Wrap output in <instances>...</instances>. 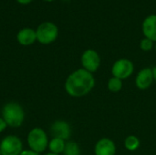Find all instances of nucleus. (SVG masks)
<instances>
[{"mask_svg": "<svg viewBox=\"0 0 156 155\" xmlns=\"http://www.w3.org/2000/svg\"><path fill=\"white\" fill-rule=\"evenodd\" d=\"M95 82L93 74L81 68L69 75L64 87L69 96L81 98L88 95L94 89Z\"/></svg>", "mask_w": 156, "mask_h": 155, "instance_id": "nucleus-1", "label": "nucleus"}, {"mask_svg": "<svg viewBox=\"0 0 156 155\" xmlns=\"http://www.w3.org/2000/svg\"><path fill=\"white\" fill-rule=\"evenodd\" d=\"M2 118L11 128H18L25 119V112L21 105L16 102H8L2 109Z\"/></svg>", "mask_w": 156, "mask_h": 155, "instance_id": "nucleus-2", "label": "nucleus"}, {"mask_svg": "<svg viewBox=\"0 0 156 155\" xmlns=\"http://www.w3.org/2000/svg\"><path fill=\"white\" fill-rule=\"evenodd\" d=\"M48 143V135L41 128H34L28 132L27 143L31 151L41 153L47 149Z\"/></svg>", "mask_w": 156, "mask_h": 155, "instance_id": "nucleus-3", "label": "nucleus"}, {"mask_svg": "<svg viewBox=\"0 0 156 155\" xmlns=\"http://www.w3.org/2000/svg\"><path fill=\"white\" fill-rule=\"evenodd\" d=\"M37 40L43 44L48 45L54 42L58 35V26L52 22H44L40 24L36 31Z\"/></svg>", "mask_w": 156, "mask_h": 155, "instance_id": "nucleus-4", "label": "nucleus"}, {"mask_svg": "<svg viewBox=\"0 0 156 155\" xmlns=\"http://www.w3.org/2000/svg\"><path fill=\"white\" fill-rule=\"evenodd\" d=\"M134 72V64L128 58L117 59L112 68V74L122 80L130 78Z\"/></svg>", "mask_w": 156, "mask_h": 155, "instance_id": "nucleus-5", "label": "nucleus"}, {"mask_svg": "<svg viewBox=\"0 0 156 155\" xmlns=\"http://www.w3.org/2000/svg\"><path fill=\"white\" fill-rule=\"evenodd\" d=\"M0 152L2 155H20L23 152L21 140L15 135L5 137L0 143Z\"/></svg>", "mask_w": 156, "mask_h": 155, "instance_id": "nucleus-6", "label": "nucleus"}, {"mask_svg": "<svg viewBox=\"0 0 156 155\" xmlns=\"http://www.w3.org/2000/svg\"><path fill=\"white\" fill-rule=\"evenodd\" d=\"M80 61L82 69L90 73L96 72L101 66V57L99 53L91 48L87 49L82 53Z\"/></svg>", "mask_w": 156, "mask_h": 155, "instance_id": "nucleus-7", "label": "nucleus"}, {"mask_svg": "<svg viewBox=\"0 0 156 155\" xmlns=\"http://www.w3.org/2000/svg\"><path fill=\"white\" fill-rule=\"evenodd\" d=\"M50 132L53 138L68 141L71 136V128L67 122L58 120L52 123L50 127Z\"/></svg>", "mask_w": 156, "mask_h": 155, "instance_id": "nucleus-8", "label": "nucleus"}, {"mask_svg": "<svg viewBox=\"0 0 156 155\" xmlns=\"http://www.w3.org/2000/svg\"><path fill=\"white\" fill-rule=\"evenodd\" d=\"M154 82L153 69L151 68H144L141 69L135 78V85L141 90H148L152 84Z\"/></svg>", "mask_w": 156, "mask_h": 155, "instance_id": "nucleus-9", "label": "nucleus"}, {"mask_svg": "<svg viewBox=\"0 0 156 155\" xmlns=\"http://www.w3.org/2000/svg\"><path fill=\"white\" fill-rule=\"evenodd\" d=\"M95 155H115L116 145L115 143L110 138L100 139L94 146Z\"/></svg>", "mask_w": 156, "mask_h": 155, "instance_id": "nucleus-10", "label": "nucleus"}, {"mask_svg": "<svg viewBox=\"0 0 156 155\" xmlns=\"http://www.w3.org/2000/svg\"><path fill=\"white\" fill-rule=\"evenodd\" d=\"M142 30L144 37L156 42V15H150L144 20Z\"/></svg>", "mask_w": 156, "mask_h": 155, "instance_id": "nucleus-11", "label": "nucleus"}, {"mask_svg": "<svg viewBox=\"0 0 156 155\" xmlns=\"http://www.w3.org/2000/svg\"><path fill=\"white\" fill-rule=\"evenodd\" d=\"M17 41L19 44L23 46H29L32 45L37 40V34L36 31L32 28H23L21 29L16 36Z\"/></svg>", "mask_w": 156, "mask_h": 155, "instance_id": "nucleus-12", "label": "nucleus"}, {"mask_svg": "<svg viewBox=\"0 0 156 155\" xmlns=\"http://www.w3.org/2000/svg\"><path fill=\"white\" fill-rule=\"evenodd\" d=\"M66 145V141L58 139V138H52V140L48 143V149L50 153L60 154L63 153Z\"/></svg>", "mask_w": 156, "mask_h": 155, "instance_id": "nucleus-13", "label": "nucleus"}, {"mask_svg": "<svg viewBox=\"0 0 156 155\" xmlns=\"http://www.w3.org/2000/svg\"><path fill=\"white\" fill-rule=\"evenodd\" d=\"M141 145L140 139L135 135H129L124 140V147L130 152H134L139 149Z\"/></svg>", "mask_w": 156, "mask_h": 155, "instance_id": "nucleus-14", "label": "nucleus"}, {"mask_svg": "<svg viewBox=\"0 0 156 155\" xmlns=\"http://www.w3.org/2000/svg\"><path fill=\"white\" fill-rule=\"evenodd\" d=\"M80 145L73 142V141H68L66 142L65 149L63 152L64 155H80Z\"/></svg>", "mask_w": 156, "mask_h": 155, "instance_id": "nucleus-15", "label": "nucleus"}, {"mask_svg": "<svg viewBox=\"0 0 156 155\" xmlns=\"http://www.w3.org/2000/svg\"><path fill=\"white\" fill-rule=\"evenodd\" d=\"M107 87H108V90L111 92H114V93L115 92H119L122 89V80L112 76L108 80Z\"/></svg>", "mask_w": 156, "mask_h": 155, "instance_id": "nucleus-16", "label": "nucleus"}, {"mask_svg": "<svg viewBox=\"0 0 156 155\" xmlns=\"http://www.w3.org/2000/svg\"><path fill=\"white\" fill-rule=\"evenodd\" d=\"M154 47V42L149 38H143L140 42V48L143 50V51H145V52H148V51H151Z\"/></svg>", "mask_w": 156, "mask_h": 155, "instance_id": "nucleus-17", "label": "nucleus"}, {"mask_svg": "<svg viewBox=\"0 0 156 155\" xmlns=\"http://www.w3.org/2000/svg\"><path fill=\"white\" fill-rule=\"evenodd\" d=\"M7 127V124H6V122L4 121V119L3 118H0V133L2 132H4L5 130V128Z\"/></svg>", "mask_w": 156, "mask_h": 155, "instance_id": "nucleus-18", "label": "nucleus"}, {"mask_svg": "<svg viewBox=\"0 0 156 155\" xmlns=\"http://www.w3.org/2000/svg\"><path fill=\"white\" fill-rule=\"evenodd\" d=\"M20 155H40V153H37L33 152L31 150H25L20 153Z\"/></svg>", "mask_w": 156, "mask_h": 155, "instance_id": "nucleus-19", "label": "nucleus"}, {"mask_svg": "<svg viewBox=\"0 0 156 155\" xmlns=\"http://www.w3.org/2000/svg\"><path fill=\"white\" fill-rule=\"evenodd\" d=\"M18 3H20V4H22V5H27V4H29L31 1H33V0H16Z\"/></svg>", "mask_w": 156, "mask_h": 155, "instance_id": "nucleus-20", "label": "nucleus"}, {"mask_svg": "<svg viewBox=\"0 0 156 155\" xmlns=\"http://www.w3.org/2000/svg\"><path fill=\"white\" fill-rule=\"evenodd\" d=\"M153 73H154V82H156V66L153 68Z\"/></svg>", "mask_w": 156, "mask_h": 155, "instance_id": "nucleus-21", "label": "nucleus"}, {"mask_svg": "<svg viewBox=\"0 0 156 155\" xmlns=\"http://www.w3.org/2000/svg\"><path fill=\"white\" fill-rule=\"evenodd\" d=\"M45 155H60V154H57V153H47V154Z\"/></svg>", "mask_w": 156, "mask_h": 155, "instance_id": "nucleus-22", "label": "nucleus"}, {"mask_svg": "<svg viewBox=\"0 0 156 155\" xmlns=\"http://www.w3.org/2000/svg\"><path fill=\"white\" fill-rule=\"evenodd\" d=\"M45 1H48V2H51V1H54V0H45Z\"/></svg>", "mask_w": 156, "mask_h": 155, "instance_id": "nucleus-23", "label": "nucleus"}, {"mask_svg": "<svg viewBox=\"0 0 156 155\" xmlns=\"http://www.w3.org/2000/svg\"><path fill=\"white\" fill-rule=\"evenodd\" d=\"M154 48H155V50H156V44H155V46H154Z\"/></svg>", "mask_w": 156, "mask_h": 155, "instance_id": "nucleus-24", "label": "nucleus"}, {"mask_svg": "<svg viewBox=\"0 0 156 155\" xmlns=\"http://www.w3.org/2000/svg\"><path fill=\"white\" fill-rule=\"evenodd\" d=\"M0 155H2V153H1V152H0Z\"/></svg>", "mask_w": 156, "mask_h": 155, "instance_id": "nucleus-25", "label": "nucleus"}]
</instances>
